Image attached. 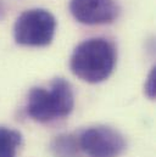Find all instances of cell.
<instances>
[{"label":"cell","mask_w":156,"mask_h":157,"mask_svg":"<svg viewBox=\"0 0 156 157\" xmlns=\"http://www.w3.org/2000/svg\"><path fill=\"white\" fill-rule=\"evenodd\" d=\"M116 48L105 38L84 40L75 49L70 67L72 73L88 83H100L110 77L116 65Z\"/></svg>","instance_id":"cell-1"},{"label":"cell","mask_w":156,"mask_h":157,"mask_svg":"<svg viewBox=\"0 0 156 157\" xmlns=\"http://www.w3.org/2000/svg\"><path fill=\"white\" fill-rule=\"evenodd\" d=\"M75 106L71 84L64 78L51 80L49 88L36 86L27 98V113L37 122H50L68 116Z\"/></svg>","instance_id":"cell-2"},{"label":"cell","mask_w":156,"mask_h":157,"mask_svg":"<svg viewBox=\"0 0 156 157\" xmlns=\"http://www.w3.org/2000/svg\"><path fill=\"white\" fill-rule=\"evenodd\" d=\"M56 20L44 9H31L22 12L14 27L15 40L25 46H46L55 36Z\"/></svg>","instance_id":"cell-3"},{"label":"cell","mask_w":156,"mask_h":157,"mask_svg":"<svg viewBox=\"0 0 156 157\" xmlns=\"http://www.w3.org/2000/svg\"><path fill=\"white\" fill-rule=\"evenodd\" d=\"M79 147L88 157H117L126 149L123 136L110 127L98 125L78 135Z\"/></svg>","instance_id":"cell-4"},{"label":"cell","mask_w":156,"mask_h":157,"mask_svg":"<svg viewBox=\"0 0 156 157\" xmlns=\"http://www.w3.org/2000/svg\"><path fill=\"white\" fill-rule=\"evenodd\" d=\"M70 11L83 25L111 23L119 15L116 0H71Z\"/></svg>","instance_id":"cell-5"},{"label":"cell","mask_w":156,"mask_h":157,"mask_svg":"<svg viewBox=\"0 0 156 157\" xmlns=\"http://www.w3.org/2000/svg\"><path fill=\"white\" fill-rule=\"evenodd\" d=\"M50 149L54 157H78L80 151L78 135L61 134L53 140Z\"/></svg>","instance_id":"cell-6"},{"label":"cell","mask_w":156,"mask_h":157,"mask_svg":"<svg viewBox=\"0 0 156 157\" xmlns=\"http://www.w3.org/2000/svg\"><path fill=\"white\" fill-rule=\"evenodd\" d=\"M22 135L15 129L0 127V157H16Z\"/></svg>","instance_id":"cell-7"},{"label":"cell","mask_w":156,"mask_h":157,"mask_svg":"<svg viewBox=\"0 0 156 157\" xmlns=\"http://www.w3.org/2000/svg\"><path fill=\"white\" fill-rule=\"evenodd\" d=\"M155 79H156V71H155V67H154L151 70V72H150L148 79H146V82H145V85H144V93L151 100H154V98H155V91H156Z\"/></svg>","instance_id":"cell-8"}]
</instances>
